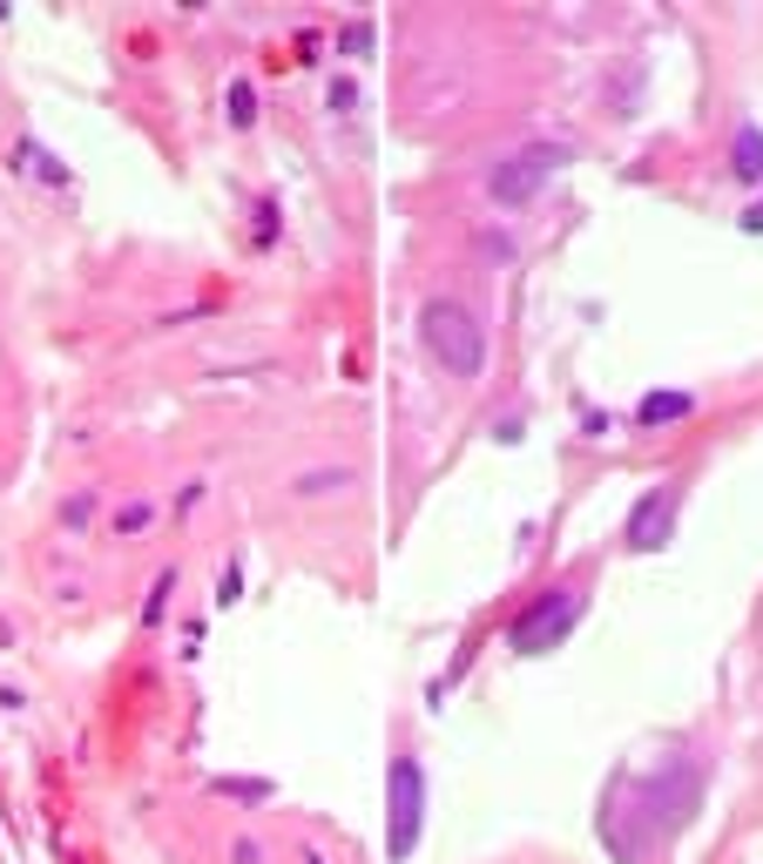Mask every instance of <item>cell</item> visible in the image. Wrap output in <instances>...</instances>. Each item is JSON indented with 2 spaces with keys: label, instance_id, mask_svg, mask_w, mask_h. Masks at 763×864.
I'll use <instances>...</instances> for the list:
<instances>
[{
  "label": "cell",
  "instance_id": "6da1fadb",
  "mask_svg": "<svg viewBox=\"0 0 763 864\" xmlns=\"http://www.w3.org/2000/svg\"><path fill=\"white\" fill-rule=\"evenodd\" d=\"M710 776L696 756H669L655 770H622L609 797H602V844L615 851V864H649L655 851H669V837H683L690 817L703 811Z\"/></svg>",
  "mask_w": 763,
  "mask_h": 864
},
{
  "label": "cell",
  "instance_id": "7a4b0ae2",
  "mask_svg": "<svg viewBox=\"0 0 763 864\" xmlns=\"http://www.w3.org/2000/svg\"><path fill=\"white\" fill-rule=\"evenodd\" d=\"M419 344L446 379H480L486 372V331L460 298H426L419 304Z\"/></svg>",
  "mask_w": 763,
  "mask_h": 864
},
{
  "label": "cell",
  "instance_id": "3957f363",
  "mask_svg": "<svg viewBox=\"0 0 763 864\" xmlns=\"http://www.w3.org/2000/svg\"><path fill=\"white\" fill-rule=\"evenodd\" d=\"M574 622H581V587L554 581V587H541L528 601L514 622H506V649H514V655H548V649H561L574 635Z\"/></svg>",
  "mask_w": 763,
  "mask_h": 864
},
{
  "label": "cell",
  "instance_id": "277c9868",
  "mask_svg": "<svg viewBox=\"0 0 763 864\" xmlns=\"http://www.w3.org/2000/svg\"><path fill=\"white\" fill-rule=\"evenodd\" d=\"M419 831H426V770H419V756H392V770H385V857L405 864L419 851Z\"/></svg>",
  "mask_w": 763,
  "mask_h": 864
},
{
  "label": "cell",
  "instance_id": "5b68a950",
  "mask_svg": "<svg viewBox=\"0 0 763 864\" xmlns=\"http://www.w3.org/2000/svg\"><path fill=\"white\" fill-rule=\"evenodd\" d=\"M561 162H568L561 142H534V149H521V155H506V162L486 169V197H493V203H534Z\"/></svg>",
  "mask_w": 763,
  "mask_h": 864
},
{
  "label": "cell",
  "instance_id": "8992f818",
  "mask_svg": "<svg viewBox=\"0 0 763 864\" xmlns=\"http://www.w3.org/2000/svg\"><path fill=\"white\" fill-rule=\"evenodd\" d=\"M675 513H683V480H662V486H649V493L629 506V528H622V541H629L635 554L669 547V534H675Z\"/></svg>",
  "mask_w": 763,
  "mask_h": 864
},
{
  "label": "cell",
  "instance_id": "52a82bcc",
  "mask_svg": "<svg viewBox=\"0 0 763 864\" xmlns=\"http://www.w3.org/2000/svg\"><path fill=\"white\" fill-rule=\"evenodd\" d=\"M696 412V392H649L635 405V425H675V419H690Z\"/></svg>",
  "mask_w": 763,
  "mask_h": 864
},
{
  "label": "cell",
  "instance_id": "ba28073f",
  "mask_svg": "<svg viewBox=\"0 0 763 864\" xmlns=\"http://www.w3.org/2000/svg\"><path fill=\"white\" fill-rule=\"evenodd\" d=\"M730 169H736V183H763V129L743 122L736 142H730Z\"/></svg>",
  "mask_w": 763,
  "mask_h": 864
},
{
  "label": "cell",
  "instance_id": "9c48e42d",
  "mask_svg": "<svg viewBox=\"0 0 763 864\" xmlns=\"http://www.w3.org/2000/svg\"><path fill=\"white\" fill-rule=\"evenodd\" d=\"M338 486H352V473L345 466H331V473H298V500H324V493H338Z\"/></svg>",
  "mask_w": 763,
  "mask_h": 864
},
{
  "label": "cell",
  "instance_id": "30bf717a",
  "mask_svg": "<svg viewBox=\"0 0 763 864\" xmlns=\"http://www.w3.org/2000/svg\"><path fill=\"white\" fill-rule=\"evenodd\" d=\"M155 521V500H122L116 506V534H142Z\"/></svg>",
  "mask_w": 763,
  "mask_h": 864
},
{
  "label": "cell",
  "instance_id": "8fae6325",
  "mask_svg": "<svg viewBox=\"0 0 763 864\" xmlns=\"http://www.w3.org/2000/svg\"><path fill=\"white\" fill-rule=\"evenodd\" d=\"M230 122H237V129L258 122V96H250V81H243V74L230 81Z\"/></svg>",
  "mask_w": 763,
  "mask_h": 864
},
{
  "label": "cell",
  "instance_id": "7c38bea8",
  "mask_svg": "<svg viewBox=\"0 0 763 864\" xmlns=\"http://www.w3.org/2000/svg\"><path fill=\"white\" fill-rule=\"evenodd\" d=\"M169 594H177V567H162L155 587H149V601H142V622H149V629L162 622V601H169Z\"/></svg>",
  "mask_w": 763,
  "mask_h": 864
},
{
  "label": "cell",
  "instance_id": "4fadbf2b",
  "mask_svg": "<svg viewBox=\"0 0 763 864\" xmlns=\"http://www.w3.org/2000/svg\"><path fill=\"white\" fill-rule=\"evenodd\" d=\"M21 155H28V162H34V177H41V183H61V177H68V169H61V162H54V155H41V149H34V142H21Z\"/></svg>",
  "mask_w": 763,
  "mask_h": 864
},
{
  "label": "cell",
  "instance_id": "5bb4252c",
  "mask_svg": "<svg viewBox=\"0 0 763 864\" xmlns=\"http://www.w3.org/2000/svg\"><path fill=\"white\" fill-rule=\"evenodd\" d=\"M89 513H96V493H74V500L61 506V528H89Z\"/></svg>",
  "mask_w": 763,
  "mask_h": 864
},
{
  "label": "cell",
  "instance_id": "9a60e30c",
  "mask_svg": "<svg viewBox=\"0 0 763 864\" xmlns=\"http://www.w3.org/2000/svg\"><path fill=\"white\" fill-rule=\"evenodd\" d=\"M230 864H264V844H258V837H237V844H230Z\"/></svg>",
  "mask_w": 763,
  "mask_h": 864
},
{
  "label": "cell",
  "instance_id": "2e32d148",
  "mask_svg": "<svg viewBox=\"0 0 763 864\" xmlns=\"http://www.w3.org/2000/svg\"><path fill=\"white\" fill-rule=\"evenodd\" d=\"M743 230H756V237H763V203H756V210H743Z\"/></svg>",
  "mask_w": 763,
  "mask_h": 864
}]
</instances>
